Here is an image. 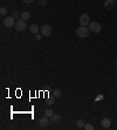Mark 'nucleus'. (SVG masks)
I'll return each mask as SVG.
<instances>
[{"label": "nucleus", "mask_w": 117, "mask_h": 130, "mask_svg": "<svg viewBox=\"0 0 117 130\" xmlns=\"http://www.w3.org/2000/svg\"><path fill=\"white\" fill-rule=\"evenodd\" d=\"M89 33H90V29H89V27H87V26H81L76 29V35L78 36V38H81V39L88 38V36H89Z\"/></svg>", "instance_id": "f257e3e1"}, {"label": "nucleus", "mask_w": 117, "mask_h": 130, "mask_svg": "<svg viewBox=\"0 0 117 130\" xmlns=\"http://www.w3.org/2000/svg\"><path fill=\"white\" fill-rule=\"evenodd\" d=\"M15 29L18 32H22L25 31L26 28H27V25H26V20H22V19H20V20H18L17 22H15Z\"/></svg>", "instance_id": "f03ea898"}, {"label": "nucleus", "mask_w": 117, "mask_h": 130, "mask_svg": "<svg viewBox=\"0 0 117 130\" xmlns=\"http://www.w3.org/2000/svg\"><path fill=\"white\" fill-rule=\"evenodd\" d=\"M89 29L93 33H99L102 27H101V23H98L97 21H93V22L89 23Z\"/></svg>", "instance_id": "7ed1b4c3"}, {"label": "nucleus", "mask_w": 117, "mask_h": 130, "mask_svg": "<svg viewBox=\"0 0 117 130\" xmlns=\"http://www.w3.org/2000/svg\"><path fill=\"white\" fill-rule=\"evenodd\" d=\"M78 21H80V23H81V26H87V25H89V23H90L89 15H88L87 13H83L81 17H80Z\"/></svg>", "instance_id": "20e7f679"}, {"label": "nucleus", "mask_w": 117, "mask_h": 130, "mask_svg": "<svg viewBox=\"0 0 117 130\" xmlns=\"http://www.w3.org/2000/svg\"><path fill=\"white\" fill-rule=\"evenodd\" d=\"M40 31H41V34L43 36H49L52 34V27L49 25H43L40 28Z\"/></svg>", "instance_id": "39448f33"}, {"label": "nucleus", "mask_w": 117, "mask_h": 130, "mask_svg": "<svg viewBox=\"0 0 117 130\" xmlns=\"http://www.w3.org/2000/svg\"><path fill=\"white\" fill-rule=\"evenodd\" d=\"M4 25L6 27H13L15 26V18H13L12 15L7 17L6 19H4Z\"/></svg>", "instance_id": "423d86ee"}, {"label": "nucleus", "mask_w": 117, "mask_h": 130, "mask_svg": "<svg viewBox=\"0 0 117 130\" xmlns=\"http://www.w3.org/2000/svg\"><path fill=\"white\" fill-rule=\"evenodd\" d=\"M101 126H102L103 129H108V128H110V126H111V120L108 118V117H104L103 120L101 121Z\"/></svg>", "instance_id": "0eeeda50"}, {"label": "nucleus", "mask_w": 117, "mask_h": 130, "mask_svg": "<svg viewBox=\"0 0 117 130\" xmlns=\"http://www.w3.org/2000/svg\"><path fill=\"white\" fill-rule=\"evenodd\" d=\"M49 117H47V116H45V117H42V118H40L39 120V124H40L41 127H43V128H46V127L49 124V120H48Z\"/></svg>", "instance_id": "6e6552de"}, {"label": "nucleus", "mask_w": 117, "mask_h": 130, "mask_svg": "<svg viewBox=\"0 0 117 130\" xmlns=\"http://www.w3.org/2000/svg\"><path fill=\"white\" fill-rule=\"evenodd\" d=\"M104 7L107 9H113L114 7H115V1H113V0H107L105 2H104Z\"/></svg>", "instance_id": "1a4fd4ad"}, {"label": "nucleus", "mask_w": 117, "mask_h": 130, "mask_svg": "<svg viewBox=\"0 0 117 130\" xmlns=\"http://www.w3.org/2000/svg\"><path fill=\"white\" fill-rule=\"evenodd\" d=\"M20 17H21L22 20H26V21H27L28 19L31 18V14H29V12H27V11H23L22 13L20 14Z\"/></svg>", "instance_id": "9d476101"}, {"label": "nucleus", "mask_w": 117, "mask_h": 130, "mask_svg": "<svg viewBox=\"0 0 117 130\" xmlns=\"http://www.w3.org/2000/svg\"><path fill=\"white\" fill-rule=\"evenodd\" d=\"M29 29H31V32L33 33V34H38V32H39V27H38V25H32V26L29 27Z\"/></svg>", "instance_id": "9b49d317"}, {"label": "nucleus", "mask_w": 117, "mask_h": 130, "mask_svg": "<svg viewBox=\"0 0 117 130\" xmlns=\"http://www.w3.org/2000/svg\"><path fill=\"white\" fill-rule=\"evenodd\" d=\"M54 115V111L50 109V108H48V109H46L45 110V116H47V117H52Z\"/></svg>", "instance_id": "f8f14e48"}, {"label": "nucleus", "mask_w": 117, "mask_h": 130, "mask_svg": "<svg viewBox=\"0 0 117 130\" xmlns=\"http://www.w3.org/2000/svg\"><path fill=\"white\" fill-rule=\"evenodd\" d=\"M50 118H52V121L53 122H58V121H60V120H61V116H60V115H53V116L50 117Z\"/></svg>", "instance_id": "ddd939ff"}, {"label": "nucleus", "mask_w": 117, "mask_h": 130, "mask_svg": "<svg viewBox=\"0 0 117 130\" xmlns=\"http://www.w3.org/2000/svg\"><path fill=\"white\" fill-rule=\"evenodd\" d=\"M76 124H77V127H78V128H84V126H86V123H84V122L82 121V120H78V121L76 122Z\"/></svg>", "instance_id": "4468645a"}, {"label": "nucleus", "mask_w": 117, "mask_h": 130, "mask_svg": "<svg viewBox=\"0 0 117 130\" xmlns=\"http://www.w3.org/2000/svg\"><path fill=\"white\" fill-rule=\"evenodd\" d=\"M83 129H86V130H93V129H94V126H93V124H90V123H87Z\"/></svg>", "instance_id": "2eb2a0df"}, {"label": "nucleus", "mask_w": 117, "mask_h": 130, "mask_svg": "<svg viewBox=\"0 0 117 130\" xmlns=\"http://www.w3.org/2000/svg\"><path fill=\"white\" fill-rule=\"evenodd\" d=\"M60 96H61V90L55 89L54 90V97H60Z\"/></svg>", "instance_id": "dca6fc26"}, {"label": "nucleus", "mask_w": 117, "mask_h": 130, "mask_svg": "<svg viewBox=\"0 0 117 130\" xmlns=\"http://www.w3.org/2000/svg\"><path fill=\"white\" fill-rule=\"evenodd\" d=\"M0 14H1V15H6V14H7V8H6V7H1V8H0Z\"/></svg>", "instance_id": "f3484780"}, {"label": "nucleus", "mask_w": 117, "mask_h": 130, "mask_svg": "<svg viewBox=\"0 0 117 130\" xmlns=\"http://www.w3.org/2000/svg\"><path fill=\"white\" fill-rule=\"evenodd\" d=\"M19 15H20V14H19L18 11H14L13 13H12V17H13V18H18Z\"/></svg>", "instance_id": "a211bd4d"}, {"label": "nucleus", "mask_w": 117, "mask_h": 130, "mask_svg": "<svg viewBox=\"0 0 117 130\" xmlns=\"http://www.w3.org/2000/svg\"><path fill=\"white\" fill-rule=\"evenodd\" d=\"M42 36H43L42 34H39V33H38L35 38H36V40H41V39H42Z\"/></svg>", "instance_id": "6ab92c4d"}, {"label": "nucleus", "mask_w": 117, "mask_h": 130, "mask_svg": "<svg viewBox=\"0 0 117 130\" xmlns=\"http://www.w3.org/2000/svg\"><path fill=\"white\" fill-rule=\"evenodd\" d=\"M23 2H26V4H32L33 1H35V0H22Z\"/></svg>", "instance_id": "aec40b11"}, {"label": "nucleus", "mask_w": 117, "mask_h": 130, "mask_svg": "<svg viewBox=\"0 0 117 130\" xmlns=\"http://www.w3.org/2000/svg\"><path fill=\"white\" fill-rule=\"evenodd\" d=\"M39 1H40L41 5H45V6L47 5V0H39Z\"/></svg>", "instance_id": "412c9836"}, {"label": "nucleus", "mask_w": 117, "mask_h": 130, "mask_svg": "<svg viewBox=\"0 0 117 130\" xmlns=\"http://www.w3.org/2000/svg\"><path fill=\"white\" fill-rule=\"evenodd\" d=\"M53 102H54V101H53V99H49V100H48V103H47V104H48V106H52V104H53Z\"/></svg>", "instance_id": "4be33fe9"}, {"label": "nucleus", "mask_w": 117, "mask_h": 130, "mask_svg": "<svg viewBox=\"0 0 117 130\" xmlns=\"http://www.w3.org/2000/svg\"><path fill=\"white\" fill-rule=\"evenodd\" d=\"M116 67H117V60H116Z\"/></svg>", "instance_id": "5701e85b"}, {"label": "nucleus", "mask_w": 117, "mask_h": 130, "mask_svg": "<svg viewBox=\"0 0 117 130\" xmlns=\"http://www.w3.org/2000/svg\"><path fill=\"white\" fill-rule=\"evenodd\" d=\"M113 1H115V0H113Z\"/></svg>", "instance_id": "b1692460"}]
</instances>
